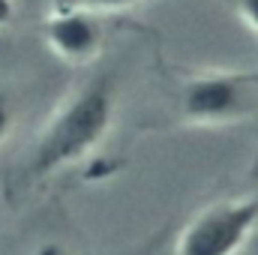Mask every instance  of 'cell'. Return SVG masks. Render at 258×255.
I'll return each instance as SVG.
<instances>
[{"label": "cell", "mask_w": 258, "mask_h": 255, "mask_svg": "<svg viewBox=\"0 0 258 255\" xmlns=\"http://www.w3.org/2000/svg\"><path fill=\"white\" fill-rule=\"evenodd\" d=\"M30 255H69V249H66L63 243H57V240H45V243H39Z\"/></svg>", "instance_id": "cell-9"}, {"label": "cell", "mask_w": 258, "mask_h": 255, "mask_svg": "<svg viewBox=\"0 0 258 255\" xmlns=\"http://www.w3.org/2000/svg\"><path fill=\"white\" fill-rule=\"evenodd\" d=\"M15 18H18V0H0V30L12 27Z\"/></svg>", "instance_id": "cell-8"}, {"label": "cell", "mask_w": 258, "mask_h": 255, "mask_svg": "<svg viewBox=\"0 0 258 255\" xmlns=\"http://www.w3.org/2000/svg\"><path fill=\"white\" fill-rule=\"evenodd\" d=\"M117 102L120 84L108 69L84 78L75 90H69L36 135L30 150V174L45 180L78 162H87L111 135Z\"/></svg>", "instance_id": "cell-1"}, {"label": "cell", "mask_w": 258, "mask_h": 255, "mask_svg": "<svg viewBox=\"0 0 258 255\" xmlns=\"http://www.w3.org/2000/svg\"><path fill=\"white\" fill-rule=\"evenodd\" d=\"M60 3H72V6H81V9H90L96 15H114V12H129L135 6H141L144 0H60Z\"/></svg>", "instance_id": "cell-5"}, {"label": "cell", "mask_w": 258, "mask_h": 255, "mask_svg": "<svg viewBox=\"0 0 258 255\" xmlns=\"http://www.w3.org/2000/svg\"><path fill=\"white\" fill-rule=\"evenodd\" d=\"M183 123L222 129L258 114V72L249 69H204L189 75L177 93Z\"/></svg>", "instance_id": "cell-2"}, {"label": "cell", "mask_w": 258, "mask_h": 255, "mask_svg": "<svg viewBox=\"0 0 258 255\" xmlns=\"http://www.w3.org/2000/svg\"><path fill=\"white\" fill-rule=\"evenodd\" d=\"M42 39L60 63L87 66L102 54L105 24H102V15L90 9L51 0L42 15Z\"/></svg>", "instance_id": "cell-4"}, {"label": "cell", "mask_w": 258, "mask_h": 255, "mask_svg": "<svg viewBox=\"0 0 258 255\" xmlns=\"http://www.w3.org/2000/svg\"><path fill=\"white\" fill-rule=\"evenodd\" d=\"M258 231V195L207 201L180 225L171 255H240Z\"/></svg>", "instance_id": "cell-3"}, {"label": "cell", "mask_w": 258, "mask_h": 255, "mask_svg": "<svg viewBox=\"0 0 258 255\" xmlns=\"http://www.w3.org/2000/svg\"><path fill=\"white\" fill-rule=\"evenodd\" d=\"M234 12L243 21V27L258 39V0H234Z\"/></svg>", "instance_id": "cell-7"}, {"label": "cell", "mask_w": 258, "mask_h": 255, "mask_svg": "<svg viewBox=\"0 0 258 255\" xmlns=\"http://www.w3.org/2000/svg\"><path fill=\"white\" fill-rule=\"evenodd\" d=\"M15 120H18L15 99H12V93L0 84V147L9 141V135H12V129H15Z\"/></svg>", "instance_id": "cell-6"}]
</instances>
